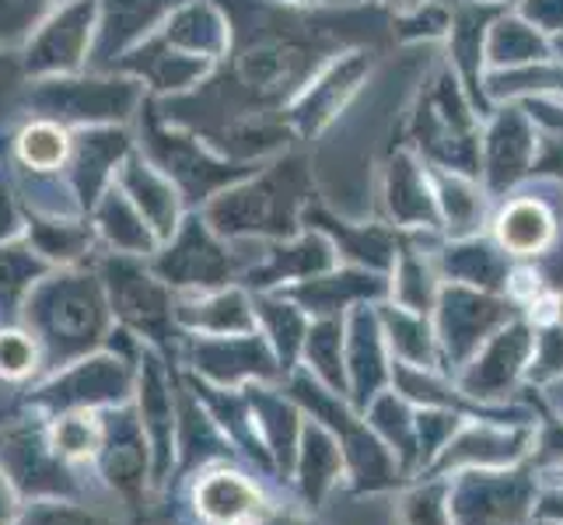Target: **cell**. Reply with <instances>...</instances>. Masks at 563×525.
<instances>
[{
    "label": "cell",
    "mask_w": 563,
    "mask_h": 525,
    "mask_svg": "<svg viewBox=\"0 0 563 525\" xmlns=\"http://www.w3.org/2000/svg\"><path fill=\"white\" fill-rule=\"evenodd\" d=\"M462 420H470L465 414L441 411V406H417V449H420V473H427L438 462V456L449 449V441L462 427ZM417 473V477H420Z\"/></svg>",
    "instance_id": "83f0119b"
},
{
    "label": "cell",
    "mask_w": 563,
    "mask_h": 525,
    "mask_svg": "<svg viewBox=\"0 0 563 525\" xmlns=\"http://www.w3.org/2000/svg\"><path fill=\"white\" fill-rule=\"evenodd\" d=\"M396 522L399 525H455L449 477L420 473L406 480L396 491Z\"/></svg>",
    "instance_id": "d4e9b609"
},
{
    "label": "cell",
    "mask_w": 563,
    "mask_h": 525,
    "mask_svg": "<svg viewBox=\"0 0 563 525\" xmlns=\"http://www.w3.org/2000/svg\"><path fill=\"white\" fill-rule=\"evenodd\" d=\"M301 372H308L325 389L346 396V322L343 319H316L308 326L301 347Z\"/></svg>",
    "instance_id": "44dd1931"
},
{
    "label": "cell",
    "mask_w": 563,
    "mask_h": 525,
    "mask_svg": "<svg viewBox=\"0 0 563 525\" xmlns=\"http://www.w3.org/2000/svg\"><path fill=\"white\" fill-rule=\"evenodd\" d=\"M382 329L388 350H393L396 364H410V368H441V347H438V333L434 326L427 322L420 313H410V308H396V313L382 316Z\"/></svg>",
    "instance_id": "cb8c5ba5"
},
{
    "label": "cell",
    "mask_w": 563,
    "mask_h": 525,
    "mask_svg": "<svg viewBox=\"0 0 563 525\" xmlns=\"http://www.w3.org/2000/svg\"><path fill=\"white\" fill-rule=\"evenodd\" d=\"M95 480L102 491L123 504V512L137 525L154 501V452L137 417V406L106 411V441L95 459Z\"/></svg>",
    "instance_id": "8992f818"
},
{
    "label": "cell",
    "mask_w": 563,
    "mask_h": 525,
    "mask_svg": "<svg viewBox=\"0 0 563 525\" xmlns=\"http://www.w3.org/2000/svg\"><path fill=\"white\" fill-rule=\"evenodd\" d=\"M364 420L372 424V431L385 441V449L402 462V470L417 477L420 473L417 406L406 400L399 389H385V393H378L364 406Z\"/></svg>",
    "instance_id": "ac0fdd59"
},
{
    "label": "cell",
    "mask_w": 563,
    "mask_h": 525,
    "mask_svg": "<svg viewBox=\"0 0 563 525\" xmlns=\"http://www.w3.org/2000/svg\"><path fill=\"white\" fill-rule=\"evenodd\" d=\"M99 277L115 326L137 333L154 350H176L186 333L176 319V298L168 295V284L162 277L147 274L133 260H106Z\"/></svg>",
    "instance_id": "52a82bcc"
},
{
    "label": "cell",
    "mask_w": 563,
    "mask_h": 525,
    "mask_svg": "<svg viewBox=\"0 0 563 525\" xmlns=\"http://www.w3.org/2000/svg\"><path fill=\"white\" fill-rule=\"evenodd\" d=\"M526 382L536 385L539 393H542V389L556 385V382H563V319L536 329Z\"/></svg>",
    "instance_id": "f1b7e54d"
},
{
    "label": "cell",
    "mask_w": 563,
    "mask_h": 525,
    "mask_svg": "<svg viewBox=\"0 0 563 525\" xmlns=\"http://www.w3.org/2000/svg\"><path fill=\"white\" fill-rule=\"evenodd\" d=\"M532 340H536V329L529 322H508L504 329H497V333L476 350V358L470 364H462L452 379L476 406H487V411L508 406L515 403L518 385L526 382Z\"/></svg>",
    "instance_id": "8fae6325"
},
{
    "label": "cell",
    "mask_w": 563,
    "mask_h": 525,
    "mask_svg": "<svg viewBox=\"0 0 563 525\" xmlns=\"http://www.w3.org/2000/svg\"><path fill=\"white\" fill-rule=\"evenodd\" d=\"M67 151H70L67 133L60 127H53V123H32L22 138H18V154H22V162L29 168H38V172L60 168L64 158H67Z\"/></svg>",
    "instance_id": "f546056e"
},
{
    "label": "cell",
    "mask_w": 563,
    "mask_h": 525,
    "mask_svg": "<svg viewBox=\"0 0 563 525\" xmlns=\"http://www.w3.org/2000/svg\"><path fill=\"white\" fill-rule=\"evenodd\" d=\"M536 424L497 420V417H470L462 420L449 449L427 473L452 477L462 470H508V466L532 462Z\"/></svg>",
    "instance_id": "7c38bea8"
},
{
    "label": "cell",
    "mask_w": 563,
    "mask_h": 525,
    "mask_svg": "<svg viewBox=\"0 0 563 525\" xmlns=\"http://www.w3.org/2000/svg\"><path fill=\"white\" fill-rule=\"evenodd\" d=\"M455 525H529L539 504V473L532 462L508 470H462L449 477Z\"/></svg>",
    "instance_id": "ba28073f"
},
{
    "label": "cell",
    "mask_w": 563,
    "mask_h": 525,
    "mask_svg": "<svg viewBox=\"0 0 563 525\" xmlns=\"http://www.w3.org/2000/svg\"><path fill=\"white\" fill-rule=\"evenodd\" d=\"M46 438L53 452L77 470L95 473V459L102 452L106 441V414L99 411H67L46 417Z\"/></svg>",
    "instance_id": "ffe728a7"
},
{
    "label": "cell",
    "mask_w": 563,
    "mask_h": 525,
    "mask_svg": "<svg viewBox=\"0 0 563 525\" xmlns=\"http://www.w3.org/2000/svg\"><path fill=\"white\" fill-rule=\"evenodd\" d=\"M280 494L287 491L252 466L218 462L189 477L176 497L189 525H252Z\"/></svg>",
    "instance_id": "5b68a950"
},
{
    "label": "cell",
    "mask_w": 563,
    "mask_h": 525,
    "mask_svg": "<svg viewBox=\"0 0 563 525\" xmlns=\"http://www.w3.org/2000/svg\"><path fill=\"white\" fill-rule=\"evenodd\" d=\"M218 462H242V456L235 452L231 438L221 431V424L213 420L207 403L192 393V385L183 375L179 379V420H176V480H172V491L165 497H176L189 477H197L200 470Z\"/></svg>",
    "instance_id": "4fadbf2b"
},
{
    "label": "cell",
    "mask_w": 563,
    "mask_h": 525,
    "mask_svg": "<svg viewBox=\"0 0 563 525\" xmlns=\"http://www.w3.org/2000/svg\"><path fill=\"white\" fill-rule=\"evenodd\" d=\"M529 525H563V522H560V518H550V515H536Z\"/></svg>",
    "instance_id": "e575fe53"
},
{
    "label": "cell",
    "mask_w": 563,
    "mask_h": 525,
    "mask_svg": "<svg viewBox=\"0 0 563 525\" xmlns=\"http://www.w3.org/2000/svg\"><path fill=\"white\" fill-rule=\"evenodd\" d=\"M252 414H256L260 438L266 445V456L274 462L277 483L287 491V473L295 466L298 445L305 435L308 414L301 411V403L287 393L284 382H260V385H245Z\"/></svg>",
    "instance_id": "2e32d148"
},
{
    "label": "cell",
    "mask_w": 563,
    "mask_h": 525,
    "mask_svg": "<svg viewBox=\"0 0 563 525\" xmlns=\"http://www.w3.org/2000/svg\"><path fill=\"white\" fill-rule=\"evenodd\" d=\"M511 298H494L490 291L452 287L434 305V333L441 347L444 372L455 375L462 364L476 358V350L487 343L497 329L511 322Z\"/></svg>",
    "instance_id": "9c48e42d"
},
{
    "label": "cell",
    "mask_w": 563,
    "mask_h": 525,
    "mask_svg": "<svg viewBox=\"0 0 563 525\" xmlns=\"http://www.w3.org/2000/svg\"><path fill=\"white\" fill-rule=\"evenodd\" d=\"M336 491H346L343 449L319 420H308L295 466H290V473H287V494L295 497L301 508L316 515L319 508H325L329 497Z\"/></svg>",
    "instance_id": "5bb4252c"
},
{
    "label": "cell",
    "mask_w": 563,
    "mask_h": 525,
    "mask_svg": "<svg viewBox=\"0 0 563 525\" xmlns=\"http://www.w3.org/2000/svg\"><path fill=\"white\" fill-rule=\"evenodd\" d=\"M287 393L301 403L308 420H319L329 435L340 441L343 459H346V491L357 497L372 494H396L410 473L402 470V462L385 449V441L372 431V424L364 414L346 400L343 393H333L322 382H316L308 372L295 368L287 379Z\"/></svg>",
    "instance_id": "7a4b0ae2"
},
{
    "label": "cell",
    "mask_w": 563,
    "mask_h": 525,
    "mask_svg": "<svg viewBox=\"0 0 563 525\" xmlns=\"http://www.w3.org/2000/svg\"><path fill=\"white\" fill-rule=\"evenodd\" d=\"M14 525H133L120 501L109 494L95 497H49L25 501Z\"/></svg>",
    "instance_id": "d6986e66"
},
{
    "label": "cell",
    "mask_w": 563,
    "mask_h": 525,
    "mask_svg": "<svg viewBox=\"0 0 563 525\" xmlns=\"http://www.w3.org/2000/svg\"><path fill=\"white\" fill-rule=\"evenodd\" d=\"M542 403H547V411L550 414H560L563 417V382L550 385V389H542Z\"/></svg>",
    "instance_id": "836d02e7"
},
{
    "label": "cell",
    "mask_w": 563,
    "mask_h": 525,
    "mask_svg": "<svg viewBox=\"0 0 563 525\" xmlns=\"http://www.w3.org/2000/svg\"><path fill=\"white\" fill-rule=\"evenodd\" d=\"M0 473L25 501L49 497H95L106 494L91 470H77L53 452L46 417L22 406V414L0 420Z\"/></svg>",
    "instance_id": "3957f363"
},
{
    "label": "cell",
    "mask_w": 563,
    "mask_h": 525,
    "mask_svg": "<svg viewBox=\"0 0 563 525\" xmlns=\"http://www.w3.org/2000/svg\"><path fill=\"white\" fill-rule=\"evenodd\" d=\"M49 263L38 252L18 242H0V322H18L35 284L49 274Z\"/></svg>",
    "instance_id": "7402d4cb"
},
{
    "label": "cell",
    "mask_w": 563,
    "mask_h": 525,
    "mask_svg": "<svg viewBox=\"0 0 563 525\" xmlns=\"http://www.w3.org/2000/svg\"><path fill=\"white\" fill-rule=\"evenodd\" d=\"M550 239H553V218L542 204H532V200L511 204L497 221V242L504 252H511V256H521V260L539 256V252L550 245Z\"/></svg>",
    "instance_id": "484cf974"
},
{
    "label": "cell",
    "mask_w": 563,
    "mask_h": 525,
    "mask_svg": "<svg viewBox=\"0 0 563 525\" xmlns=\"http://www.w3.org/2000/svg\"><path fill=\"white\" fill-rule=\"evenodd\" d=\"M18 512H22V497L14 494V488L8 483V477L0 473V525H14Z\"/></svg>",
    "instance_id": "1f68e13d"
},
{
    "label": "cell",
    "mask_w": 563,
    "mask_h": 525,
    "mask_svg": "<svg viewBox=\"0 0 563 525\" xmlns=\"http://www.w3.org/2000/svg\"><path fill=\"white\" fill-rule=\"evenodd\" d=\"M137 372L141 364H133L112 350H95V354L77 358L56 372L43 375L35 385H29V393L22 406L29 411L53 417L67 411H115V406L133 403L137 393Z\"/></svg>",
    "instance_id": "277c9868"
},
{
    "label": "cell",
    "mask_w": 563,
    "mask_h": 525,
    "mask_svg": "<svg viewBox=\"0 0 563 525\" xmlns=\"http://www.w3.org/2000/svg\"><path fill=\"white\" fill-rule=\"evenodd\" d=\"M536 515H550L563 522V488H542L539 491V504H536Z\"/></svg>",
    "instance_id": "d6a6232c"
},
{
    "label": "cell",
    "mask_w": 563,
    "mask_h": 525,
    "mask_svg": "<svg viewBox=\"0 0 563 525\" xmlns=\"http://www.w3.org/2000/svg\"><path fill=\"white\" fill-rule=\"evenodd\" d=\"M176 319L186 337H235L256 329V305L242 291H203L176 302Z\"/></svg>",
    "instance_id": "e0dca14e"
},
{
    "label": "cell",
    "mask_w": 563,
    "mask_h": 525,
    "mask_svg": "<svg viewBox=\"0 0 563 525\" xmlns=\"http://www.w3.org/2000/svg\"><path fill=\"white\" fill-rule=\"evenodd\" d=\"M46 375L43 343L25 322H0V382L35 385Z\"/></svg>",
    "instance_id": "4316f807"
},
{
    "label": "cell",
    "mask_w": 563,
    "mask_h": 525,
    "mask_svg": "<svg viewBox=\"0 0 563 525\" xmlns=\"http://www.w3.org/2000/svg\"><path fill=\"white\" fill-rule=\"evenodd\" d=\"M18 322H25L43 343L46 375L85 354L102 350L112 333V308L99 274L88 270H49L35 284Z\"/></svg>",
    "instance_id": "6da1fadb"
},
{
    "label": "cell",
    "mask_w": 563,
    "mask_h": 525,
    "mask_svg": "<svg viewBox=\"0 0 563 525\" xmlns=\"http://www.w3.org/2000/svg\"><path fill=\"white\" fill-rule=\"evenodd\" d=\"M252 525H316V518L308 508H301V504L290 494H280Z\"/></svg>",
    "instance_id": "4dcf8cb0"
},
{
    "label": "cell",
    "mask_w": 563,
    "mask_h": 525,
    "mask_svg": "<svg viewBox=\"0 0 563 525\" xmlns=\"http://www.w3.org/2000/svg\"><path fill=\"white\" fill-rule=\"evenodd\" d=\"M396 358L388 350L382 319L367 308H354L346 319V400L364 414V406L378 393L393 389Z\"/></svg>",
    "instance_id": "9a60e30c"
},
{
    "label": "cell",
    "mask_w": 563,
    "mask_h": 525,
    "mask_svg": "<svg viewBox=\"0 0 563 525\" xmlns=\"http://www.w3.org/2000/svg\"><path fill=\"white\" fill-rule=\"evenodd\" d=\"M256 326L266 337V343L274 347V354L284 368V375H290L301 361V347L308 337V313L298 302H280V298H266L256 302Z\"/></svg>",
    "instance_id": "603a6c76"
},
{
    "label": "cell",
    "mask_w": 563,
    "mask_h": 525,
    "mask_svg": "<svg viewBox=\"0 0 563 525\" xmlns=\"http://www.w3.org/2000/svg\"><path fill=\"white\" fill-rule=\"evenodd\" d=\"M186 372L221 389L284 382V368L260 329L235 337H186Z\"/></svg>",
    "instance_id": "30bf717a"
}]
</instances>
